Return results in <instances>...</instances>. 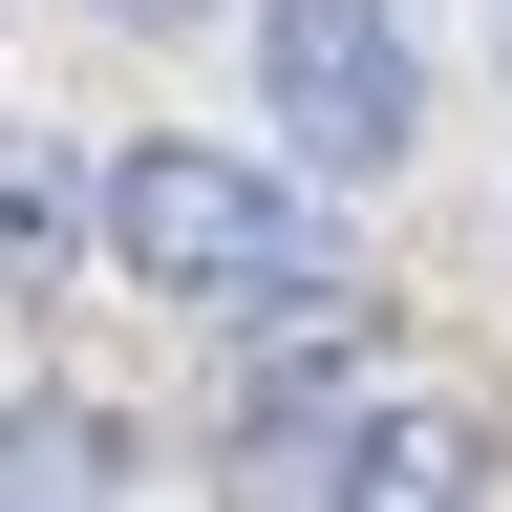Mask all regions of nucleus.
I'll return each instance as SVG.
<instances>
[{"mask_svg": "<svg viewBox=\"0 0 512 512\" xmlns=\"http://www.w3.org/2000/svg\"><path fill=\"white\" fill-rule=\"evenodd\" d=\"M256 86H278L299 192H342V171H406V128H427V43H406V0H256Z\"/></svg>", "mask_w": 512, "mask_h": 512, "instance_id": "2", "label": "nucleus"}, {"mask_svg": "<svg viewBox=\"0 0 512 512\" xmlns=\"http://www.w3.org/2000/svg\"><path fill=\"white\" fill-rule=\"evenodd\" d=\"M107 22H171V0H107Z\"/></svg>", "mask_w": 512, "mask_h": 512, "instance_id": "6", "label": "nucleus"}, {"mask_svg": "<svg viewBox=\"0 0 512 512\" xmlns=\"http://www.w3.org/2000/svg\"><path fill=\"white\" fill-rule=\"evenodd\" d=\"M0 512H128L107 406H0Z\"/></svg>", "mask_w": 512, "mask_h": 512, "instance_id": "4", "label": "nucleus"}, {"mask_svg": "<svg viewBox=\"0 0 512 512\" xmlns=\"http://www.w3.org/2000/svg\"><path fill=\"white\" fill-rule=\"evenodd\" d=\"M470 470H491L470 406H342L320 470H299V512H470Z\"/></svg>", "mask_w": 512, "mask_h": 512, "instance_id": "3", "label": "nucleus"}, {"mask_svg": "<svg viewBox=\"0 0 512 512\" xmlns=\"http://www.w3.org/2000/svg\"><path fill=\"white\" fill-rule=\"evenodd\" d=\"M107 256H128V299H192V320H320L342 299V214L256 150H192V128L107 171Z\"/></svg>", "mask_w": 512, "mask_h": 512, "instance_id": "1", "label": "nucleus"}, {"mask_svg": "<svg viewBox=\"0 0 512 512\" xmlns=\"http://www.w3.org/2000/svg\"><path fill=\"white\" fill-rule=\"evenodd\" d=\"M64 235H107V192L64 171V150H22V128H0V278H43Z\"/></svg>", "mask_w": 512, "mask_h": 512, "instance_id": "5", "label": "nucleus"}]
</instances>
